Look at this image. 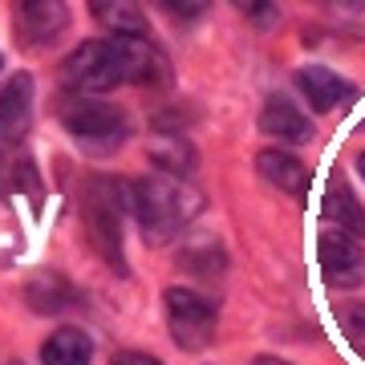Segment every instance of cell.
<instances>
[{
    "instance_id": "cell-1",
    "label": "cell",
    "mask_w": 365,
    "mask_h": 365,
    "mask_svg": "<svg viewBox=\"0 0 365 365\" xmlns=\"http://www.w3.org/2000/svg\"><path fill=\"white\" fill-rule=\"evenodd\" d=\"M126 207H130L134 223L143 227L146 244H170L179 240L182 227L203 211V195L187 179H170V175H143V179H126Z\"/></svg>"
},
{
    "instance_id": "cell-2",
    "label": "cell",
    "mask_w": 365,
    "mask_h": 365,
    "mask_svg": "<svg viewBox=\"0 0 365 365\" xmlns=\"http://www.w3.org/2000/svg\"><path fill=\"white\" fill-rule=\"evenodd\" d=\"M57 122L66 126V134L86 155H114L130 138V118H126V110L114 102H102V98L66 93L57 102Z\"/></svg>"
},
{
    "instance_id": "cell-3",
    "label": "cell",
    "mask_w": 365,
    "mask_h": 365,
    "mask_svg": "<svg viewBox=\"0 0 365 365\" xmlns=\"http://www.w3.org/2000/svg\"><path fill=\"white\" fill-rule=\"evenodd\" d=\"M126 179H90L81 191V220L93 252L102 256L114 272H126V252H122V215H126Z\"/></svg>"
},
{
    "instance_id": "cell-4",
    "label": "cell",
    "mask_w": 365,
    "mask_h": 365,
    "mask_svg": "<svg viewBox=\"0 0 365 365\" xmlns=\"http://www.w3.org/2000/svg\"><path fill=\"white\" fill-rule=\"evenodd\" d=\"M57 78H61L66 93H78V98H98V93H110L114 86H126L114 37L81 41L78 49L66 53V61L57 66Z\"/></svg>"
},
{
    "instance_id": "cell-5",
    "label": "cell",
    "mask_w": 365,
    "mask_h": 365,
    "mask_svg": "<svg viewBox=\"0 0 365 365\" xmlns=\"http://www.w3.org/2000/svg\"><path fill=\"white\" fill-rule=\"evenodd\" d=\"M163 309H167V325L170 337L179 349H207L215 341V325H220V300L207 297V292H195V288L170 284L163 292Z\"/></svg>"
},
{
    "instance_id": "cell-6",
    "label": "cell",
    "mask_w": 365,
    "mask_h": 365,
    "mask_svg": "<svg viewBox=\"0 0 365 365\" xmlns=\"http://www.w3.org/2000/svg\"><path fill=\"white\" fill-rule=\"evenodd\" d=\"M317 264H321V276L325 284L333 288H357L365 284V248L361 240L337 232V227H325L321 240H317Z\"/></svg>"
},
{
    "instance_id": "cell-7",
    "label": "cell",
    "mask_w": 365,
    "mask_h": 365,
    "mask_svg": "<svg viewBox=\"0 0 365 365\" xmlns=\"http://www.w3.org/2000/svg\"><path fill=\"white\" fill-rule=\"evenodd\" d=\"M114 45L118 61H122V78L130 86H146V90L170 86V57L150 37H114Z\"/></svg>"
},
{
    "instance_id": "cell-8",
    "label": "cell",
    "mask_w": 365,
    "mask_h": 365,
    "mask_svg": "<svg viewBox=\"0 0 365 365\" xmlns=\"http://www.w3.org/2000/svg\"><path fill=\"white\" fill-rule=\"evenodd\" d=\"M256 126H260V134H268L280 150H284V146H304L309 138H313V122H309V114H304L292 98H284V93L264 98Z\"/></svg>"
},
{
    "instance_id": "cell-9",
    "label": "cell",
    "mask_w": 365,
    "mask_h": 365,
    "mask_svg": "<svg viewBox=\"0 0 365 365\" xmlns=\"http://www.w3.org/2000/svg\"><path fill=\"white\" fill-rule=\"evenodd\" d=\"M13 21H16V33L25 37V45L45 49L69 29V9L57 4V0H21Z\"/></svg>"
},
{
    "instance_id": "cell-10",
    "label": "cell",
    "mask_w": 365,
    "mask_h": 365,
    "mask_svg": "<svg viewBox=\"0 0 365 365\" xmlns=\"http://www.w3.org/2000/svg\"><path fill=\"white\" fill-rule=\"evenodd\" d=\"M297 90L304 93V102L313 106L317 114H329V110H337V106L357 102V93H361L349 78L333 73L329 66H304V69H297Z\"/></svg>"
},
{
    "instance_id": "cell-11",
    "label": "cell",
    "mask_w": 365,
    "mask_h": 365,
    "mask_svg": "<svg viewBox=\"0 0 365 365\" xmlns=\"http://www.w3.org/2000/svg\"><path fill=\"white\" fill-rule=\"evenodd\" d=\"M256 170H260L264 182H272L276 191H284V195H292V199L309 195V182H313V175H309V167H304L292 150L264 146L260 155H256Z\"/></svg>"
},
{
    "instance_id": "cell-12",
    "label": "cell",
    "mask_w": 365,
    "mask_h": 365,
    "mask_svg": "<svg viewBox=\"0 0 365 365\" xmlns=\"http://www.w3.org/2000/svg\"><path fill=\"white\" fill-rule=\"evenodd\" d=\"M29 122H33V78L29 73H13L0 86V134L9 143L25 138Z\"/></svg>"
},
{
    "instance_id": "cell-13",
    "label": "cell",
    "mask_w": 365,
    "mask_h": 365,
    "mask_svg": "<svg viewBox=\"0 0 365 365\" xmlns=\"http://www.w3.org/2000/svg\"><path fill=\"white\" fill-rule=\"evenodd\" d=\"M321 211H325L329 227H337V232L353 235V240H365V207H361V199L353 195V187L345 179H333L325 187Z\"/></svg>"
},
{
    "instance_id": "cell-14",
    "label": "cell",
    "mask_w": 365,
    "mask_h": 365,
    "mask_svg": "<svg viewBox=\"0 0 365 365\" xmlns=\"http://www.w3.org/2000/svg\"><path fill=\"white\" fill-rule=\"evenodd\" d=\"M146 155H150L158 175H170V179H187V175L195 170V146L187 143V134L158 130L155 138L146 143Z\"/></svg>"
},
{
    "instance_id": "cell-15",
    "label": "cell",
    "mask_w": 365,
    "mask_h": 365,
    "mask_svg": "<svg viewBox=\"0 0 365 365\" xmlns=\"http://www.w3.org/2000/svg\"><path fill=\"white\" fill-rule=\"evenodd\" d=\"M41 365H93V337L78 325L57 329L41 345Z\"/></svg>"
},
{
    "instance_id": "cell-16",
    "label": "cell",
    "mask_w": 365,
    "mask_h": 365,
    "mask_svg": "<svg viewBox=\"0 0 365 365\" xmlns=\"http://www.w3.org/2000/svg\"><path fill=\"white\" fill-rule=\"evenodd\" d=\"M90 13L114 37H150V21H146V13L138 4H130V0H114V4L110 0H93Z\"/></svg>"
},
{
    "instance_id": "cell-17",
    "label": "cell",
    "mask_w": 365,
    "mask_h": 365,
    "mask_svg": "<svg viewBox=\"0 0 365 365\" xmlns=\"http://www.w3.org/2000/svg\"><path fill=\"white\" fill-rule=\"evenodd\" d=\"M25 300L33 313H66L78 304V292L61 280L57 272H41L25 284Z\"/></svg>"
},
{
    "instance_id": "cell-18",
    "label": "cell",
    "mask_w": 365,
    "mask_h": 365,
    "mask_svg": "<svg viewBox=\"0 0 365 365\" xmlns=\"http://www.w3.org/2000/svg\"><path fill=\"white\" fill-rule=\"evenodd\" d=\"M337 325L357 353H365V300H341L337 304Z\"/></svg>"
},
{
    "instance_id": "cell-19",
    "label": "cell",
    "mask_w": 365,
    "mask_h": 365,
    "mask_svg": "<svg viewBox=\"0 0 365 365\" xmlns=\"http://www.w3.org/2000/svg\"><path fill=\"white\" fill-rule=\"evenodd\" d=\"M110 365H163L158 357H150V353H138V349H122L114 353V361Z\"/></svg>"
},
{
    "instance_id": "cell-20",
    "label": "cell",
    "mask_w": 365,
    "mask_h": 365,
    "mask_svg": "<svg viewBox=\"0 0 365 365\" xmlns=\"http://www.w3.org/2000/svg\"><path fill=\"white\" fill-rule=\"evenodd\" d=\"M252 365H288V361H280V357H256Z\"/></svg>"
},
{
    "instance_id": "cell-21",
    "label": "cell",
    "mask_w": 365,
    "mask_h": 365,
    "mask_svg": "<svg viewBox=\"0 0 365 365\" xmlns=\"http://www.w3.org/2000/svg\"><path fill=\"white\" fill-rule=\"evenodd\" d=\"M357 175H361V179H365V150H361V155H357Z\"/></svg>"
},
{
    "instance_id": "cell-22",
    "label": "cell",
    "mask_w": 365,
    "mask_h": 365,
    "mask_svg": "<svg viewBox=\"0 0 365 365\" xmlns=\"http://www.w3.org/2000/svg\"><path fill=\"white\" fill-rule=\"evenodd\" d=\"M0 66H4V57H0Z\"/></svg>"
}]
</instances>
